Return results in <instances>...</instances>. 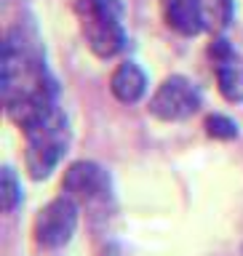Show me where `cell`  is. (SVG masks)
Here are the masks:
<instances>
[{
  "mask_svg": "<svg viewBox=\"0 0 243 256\" xmlns=\"http://www.w3.org/2000/svg\"><path fill=\"white\" fill-rule=\"evenodd\" d=\"M214 70L219 94L232 104L243 102V62L235 56V51L222 56V59H214Z\"/></svg>",
  "mask_w": 243,
  "mask_h": 256,
  "instance_id": "ba28073f",
  "label": "cell"
},
{
  "mask_svg": "<svg viewBox=\"0 0 243 256\" xmlns=\"http://www.w3.org/2000/svg\"><path fill=\"white\" fill-rule=\"evenodd\" d=\"M64 195H70L78 203H102L110 198V174L94 160H75L62 179Z\"/></svg>",
  "mask_w": 243,
  "mask_h": 256,
  "instance_id": "5b68a950",
  "label": "cell"
},
{
  "mask_svg": "<svg viewBox=\"0 0 243 256\" xmlns=\"http://www.w3.org/2000/svg\"><path fill=\"white\" fill-rule=\"evenodd\" d=\"M147 110L152 118L166 120V123L187 120L200 110V91L184 75H171L158 86V91L152 94Z\"/></svg>",
  "mask_w": 243,
  "mask_h": 256,
  "instance_id": "277c9868",
  "label": "cell"
},
{
  "mask_svg": "<svg viewBox=\"0 0 243 256\" xmlns=\"http://www.w3.org/2000/svg\"><path fill=\"white\" fill-rule=\"evenodd\" d=\"M0 206H3L6 214H14L22 206V184L16 179L14 168H8V166L0 174Z\"/></svg>",
  "mask_w": 243,
  "mask_h": 256,
  "instance_id": "30bf717a",
  "label": "cell"
},
{
  "mask_svg": "<svg viewBox=\"0 0 243 256\" xmlns=\"http://www.w3.org/2000/svg\"><path fill=\"white\" fill-rule=\"evenodd\" d=\"M206 134L211 139H222V142L238 139V123L227 115H208L206 118Z\"/></svg>",
  "mask_w": 243,
  "mask_h": 256,
  "instance_id": "8fae6325",
  "label": "cell"
},
{
  "mask_svg": "<svg viewBox=\"0 0 243 256\" xmlns=\"http://www.w3.org/2000/svg\"><path fill=\"white\" fill-rule=\"evenodd\" d=\"M27 136V150H24V166L32 179H48L51 171L59 166V160L67 152V120L62 110L56 107L40 126L24 134Z\"/></svg>",
  "mask_w": 243,
  "mask_h": 256,
  "instance_id": "7a4b0ae2",
  "label": "cell"
},
{
  "mask_svg": "<svg viewBox=\"0 0 243 256\" xmlns=\"http://www.w3.org/2000/svg\"><path fill=\"white\" fill-rule=\"evenodd\" d=\"M166 22L184 38L200 35L203 19H200V0H166Z\"/></svg>",
  "mask_w": 243,
  "mask_h": 256,
  "instance_id": "52a82bcc",
  "label": "cell"
},
{
  "mask_svg": "<svg viewBox=\"0 0 243 256\" xmlns=\"http://www.w3.org/2000/svg\"><path fill=\"white\" fill-rule=\"evenodd\" d=\"M78 219H80L78 200H72L70 195L54 198L35 216V227H32L35 243L40 248H51V251L67 246L78 230Z\"/></svg>",
  "mask_w": 243,
  "mask_h": 256,
  "instance_id": "3957f363",
  "label": "cell"
},
{
  "mask_svg": "<svg viewBox=\"0 0 243 256\" xmlns=\"http://www.w3.org/2000/svg\"><path fill=\"white\" fill-rule=\"evenodd\" d=\"M75 11L86 43L96 56L110 59L126 48L123 3L120 0H78Z\"/></svg>",
  "mask_w": 243,
  "mask_h": 256,
  "instance_id": "6da1fadb",
  "label": "cell"
},
{
  "mask_svg": "<svg viewBox=\"0 0 243 256\" xmlns=\"http://www.w3.org/2000/svg\"><path fill=\"white\" fill-rule=\"evenodd\" d=\"M110 91L120 104H136L147 94V75L136 62H120L110 78Z\"/></svg>",
  "mask_w": 243,
  "mask_h": 256,
  "instance_id": "8992f818",
  "label": "cell"
},
{
  "mask_svg": "<svg viewBox=\"0 0 243 256\" xmlns=\"http://www.w3.org/2000/svg\"><path fill=\"white\" fill-rule=\"evenodd\" d=\"M200 19L203 32L219 35L232 22V0H200Z\"/></svg>",
  "mask_w": 243,
  "mask_h": 256,
  "instance_id": "9c48e42d",
  "label": "cell"
},
{
  "mask_svg": "<svg viewBox=\"0 0 243 256\" xmlns=\"http://www.w3.org/2000/svg\"><path fill=\"white\" fill-rule=\"evenodd\" d=\"M102 256H123V251H120L118 243H110V246L102 248Z\"/></svg>",
  "mask_w": 243,
  "mask_h": 256,
  "instance_id": "7c38bea8",
  "label": "cell"
}]
</instances>
